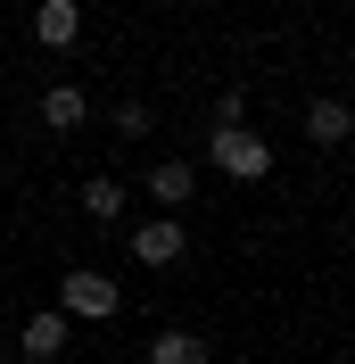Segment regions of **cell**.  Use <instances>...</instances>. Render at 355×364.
Returning a JSON list of instances; mask_svg holds the SVG:
<instances>
[{"label": "cell", "instance_id": "obj_1", "mask_svg": "<svg viewBox=\"0 0 355 364\" xmlns=\"http://www.w3.org/2000/svg\"><path fill=\"white\" fill-rule=\"evenodd\" d=\"M207 158H215V174H231V182H265L273 174V149L248 133V124H215V133H207Z\"/></svg>", "mask_w": 355, "mask_h": 364}, {"label": "cell", "instance_id": "obj_2", "mask_svg": "<svg viewBox=\"0 0 355 364\" xmlns=\"http://www.w3.org/2000/svg\"><path fill=\"white\" fill-rule=\"evenodd\" d=\"M58 315L108 323V315H116V282H108V273H91V265H75V273H67V290H58Z\"/></svg>", "mask_w": 355, "mask_h": 364}, {"label": "cell", "instance_id": "obj_3", "mask_svg": "<svg viewBox=\"0 0 355 364\" xmlns=\"http://www.w3.org/2000/svg\"><path fill=\"white\" fill-rule=\"evenodd\" d=\"M182 249H190V232H182L174 207H165V215H149V224L133 232V257H141V265H182Z\"/></svg>", "mask_w": 355, "mask_h": 364}, {"label": "cell", "instance_id": "obj_4", "mask_svg": "<svg viewBox=\"0 0 355 364\" xmlns=\"http://www.w3.org/2000/svg\"><path fill=\"white\" fill-rule=\"evenodd\" d=\"M17 356H25V364L67 356V315H58V306H50V315H25V331H17Z\"/></svg>", "mask_w": 355, "mask_h": 364}, {"label": "cell", "instance_id": "obj_5", "mask_svg": "<svg viewBox=\"0 0 355 364\" xmlns=\"http://www.w3.org/2000/svg\"><path fill=\"white\" fill-rule=\"evenodd\" d=\"M190 191H199V166H182V158H157V166H149V199H157V207H174V215H182Z\"/></svg>", "mask_w": 355, "mask_h": 364}, {"label": "cell", "instance_id": "obj_6", "mask_svg": "<svg viewBox=\"0 0 355 364\" xmlns=\"http://www.w3.org/2000/svg\"><path fill=\"white\" fill-rule=\"evenodd\" d=\"M83 116H91V91L83 83H42V124L50 133H75Z\"/></svg>", "mask_w": 355, "mask_h": 364}, {"label": "cell", "instance_id": "obj_7", "mask_svg": "<svg viewBox=\"0 0 355 364\" xmlns=\"http://www.w3.org/2000/svg\"><path fill=\"white\" fill-rule=\"evenodd\" d=\"M75 33H83V9H75V0H42V9H33V42L42 50H67Z\"/></svg>", "mask_w": 355, "mask_h": 364}, {"label": "cell", "instance_id": "obj_8", "mask_svg": "<svg viewBox=\"0 0 355 364\" xmlns=\"http://www.w3.org/2000/svg\"><path fill=\"white\" fill-rule=\"evenodd\" d=\"M149 364H215V348H207L199 331H157V340H149Z\"/></svg>", "mask_w": 355, "mask_h": 364}, {"label": "cell", "instance_id": "obj_9", "mask_svg": "<svg viewBox=\"0 0 355 364\" xmlns=\"http://www.w3.org/2000/svg\"><path fill=\"white\" fill-rule=\"evenodd\" d=\"M306 133L322 141V149H339V141L355 133V116H347V100H314V108H306Z\"/></svg>", "mask_w": 355, "mask_h": 364}, {"label": "cell", "instance_id": "obj_10", "mask_svg": "<svg viewBox=\"0 0 355 364\" xmlns=\"http://www.w3.org/2000/svg\"><path fill=\"white\" fill-rule=\"evenodd\" d=\"M83 207L99 215V224H108V215H124V182H108V174H99V182H83Z\"/></svg>", "mask_w": 355, "mask_h": 364}, {"label": "cell", "instance_id": "obj_11", "mask_svg": "<svg viewBox=\"0 0 355 364\" xmlns=\"http://www.w3.org/2000/svg\"><path fill=\"white\" fill-rule=\"evenodd\" d=\"M116 133L141 141V133H149V108H141V100H124V108H116Z\"/></svg>", "mask_w": 355, "mask_h": 364}]
</instances>
